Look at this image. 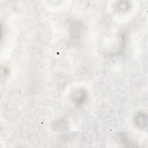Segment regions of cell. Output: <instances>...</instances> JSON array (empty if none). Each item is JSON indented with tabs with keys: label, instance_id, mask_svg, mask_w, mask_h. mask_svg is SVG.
Returning <instances> with one entry per match:
<instances>
[{
	"label": "cell",
	"instance_id": "obj_1",
	"mask_svg": "<svg viewBox=\"0 0 148 148\" xmlns=\"http://www.w3.org/2000/svg\"><path fill=\"white\" fill-rule=\"evenodd\" d=\"M72 98L73 102L76 105H82L86 100L87 92L83 89L77 90L74 92Z\"/></svg>",
	"mask_w": 148,
	"mask_h": 148
},
{
	"label": "cell",
	"instance_id": "obj_2",
	"mask_svg": "<svg viewBox=\"0 0 148 148\" xmlns=\"http://www.w3.org/2000/svg\"><path fill=\"white\" fill-rule=\"evenodd\" d=\"M134 121L139 128H144L147 125V116L143 113H138L135 116Z\"/></svg>",
	"mask_w": 148,
	"mask_h": 148
}]
</instances>
